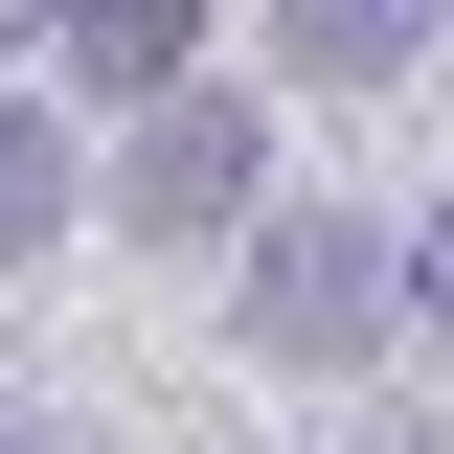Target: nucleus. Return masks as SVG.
<instances>
[{"label": "nucleus", "mask_w": 454, "mask_h": 454, "mask_svg": "<svg viewBox=\"0 0 454 454\" xmlns=\"http://www.w3.org/2000/svg\"><path fill=\"white\" fill-rule=\"evenodd\" d=\"M432 23H454V0H273V68H295V91H387Z\"/></svg>", "instance_id": "3"}, {"label": "nucleus", "mask_w": 454, "mask_h": 454, "mask_svg": "<svg viewBox=\"0 0 454 454\" xmlns=\"http://www.w3.org/2000/svg\"><path fill=\"white\" fill-rule=\"evenodd\" d=\"M46 23H68L91 91H182V68H205V0H46Z\"/></svg>", "instance_id": "4"}, {"label": "nucleus", "mask_w": 454, "mask_h": 454, "mask_svg": "<svg viewBox=\"0 0 454 454\" xmlns=\"http://www.w3.org/2000/svg\"><path fill=\"white\" fill-rule=\"evenodd\" d=\"M46 227H68V137H46V114H0V273H23Z\"/></svg>", "instance_id": "5"}, {"label": "nucleus", "mask_w": 454, "mask_h": 454, "mask_svg": "<svg viewBox=\"0 0 454 454\" xmlns=\"http://www.w3.org/2000/svg\"><path fill=\"white\" fill-rule=\"evenodd\" d=\"M23 23H46V0H0V46H23Z\"/></svg>", "instance_id": "7"}, {"label": "nucleus", "mask_w": 454, "mask_h": 454, "mask_svg": "<svg viewBox=\"0 0 454 454\" xmlns=\"http://www.w3.org/2000/svg\"><path fill=\"white\" fill-rule=\"evenodd\" d=\"M387 273H409V295H432V318H454V182H432V227H409Z\"/></svg>", "instance_id": "6"}, {"label": "nucleus", "mask_w": 454, "mask_h": 454, "mask_svg": "<svg viewBox=\"0 0 454 454\" xmlns=\"http://www.w3.org/2000/svg\"><path fill=\"white\" fill-rule=\"evenodd\" d=\"M250 182H273L250 91H137V137H114V227H137V250H227Z\"/></svg>", "instance_id": "2"}, {"label": "nucleus", "mask_w": 454, "mask_h": 454, "mask_svg": "<svg viewBox=\"0 0 454 454\" xmlns=\"http://www.w3.org/2000/svg\"><path fill=\"white\" fill-rule=\"evenodd\" d=\"M250 250V364H364L387 340V227H340V205H273V227H227Z\"/></svg>", "instance_id": "1"}]
</instances>
